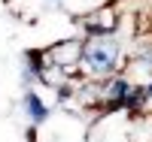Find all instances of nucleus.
Returning <instances> with one entry per match:
<instances>
[{
  "instance_id": "obj_1",
  "label": "nucleus",
  "mask_w": 152,
  "mask_h": 142,
  "mask_svg": "<svg viewBox=\"0 0 152 142\" xmlns=\"http://www.w3.org/2000/svg\"><path fill=\"white\" fill-rule=\"evenodd\" d=\"M125 43L119 40V33L113 36H85V45H82V58H79V73L82 79H107V76L119 73L125 67Z\"/></svg>"
},
{
  "instance_id": "obj_8",
  "label": "nucleus",
  "mask_w": 152,
  "mask_h": 142,
  "mask_svg": "<svg viewBox=\"0 0 152 142\" xmlns=\"http://www.w3.org/2000/svg\"><path fill=\"white\" fill-rule=\"evenodd\" d=\"M113 3H116V0H113Z\"/></svg>"
},
{
  "instance_id": "obj_3",
  "label": "nucleus",
  "mask_w": 152,
  "mask_h": 142,
  "mask_svg": "<svg viewBox=\"0 0 152 142\" xmlns=\"http://www.w3.org/2000/svg\"><path fill=\"white\" fill-rule=\"evenodd\" d=\"M21 112H24V118H28V124L43 127L49 118H52L55 103H46V97L37 91V88H24L21 91Z\"/></svg>"
},
{
  "instance_id": "obj_2",
  "label": "nucleus",
  "mask_w": 152,
  "mask_h": 142,
  "mask_svg": "<svg viewBox=\"0 0 152 142\" xmlns=\"http://www.w3.org/2000/svg\"><path fill=\"white\" fill-rule=\"evenodd\" d=\"M82 45H85V36H67V40H55L52 45L43 48V55L49 63H55L67 73V79L73 82H82V73H79V58H82Z\"/></svg>"
},
{
  "instance_id": "obj_5",
  "label": "nucleus",
  "mask_w": 152,
  "mask_h": 142,
  "mask_svg": "<svg viewBox=\"0 0 152 142\" xmlns=\"http://www.w3.org/2000/svg\"><path fill=\"white\" fill-rule=\"evenodd\" d=\"M43 6L52 9V12H58V9H64V0H43Z\"/></svg>"
},
{
  "instance_id": "obj_7",
  "label": "nucleus",
  "mask_w": 152,
  "mask_h": 142,
  "mask_svg": "<svg viewBox=\"0 0 152 142\" xmlns=\"http://www.w3.org/2000/svg\"><path fill=\"white\" fill-rule=\"evenodd\" d=\"M6 3H15V0H3V6H6Z\"/></svg>"
},
{
  "instance_id": "obj_6",
  "label": "nucleus",
  "mask_w": 152,
  "mask_h": 142,
  "mask_svg": "<svg viewBox=\"0 0 152 142\" xmlns=\"http://www.w3.org/2000/svg\"><path fill=\"white\" fill-rule=\"evenodd\" d=\"M143 91H146V100H152V79L143 82Z\"/></svg>"
},
{
  "instance_id": "obj_4",
  "label": "nucleus",
  "mask_w": 152,
  "mask_h": 142,
  "mask_svg": "<svg viewBox=\"0 0 152 142\" xmlns=\"http://www.w3.org/2000/svg\"><path fill=\"white\" fill-rule=\"evenodd\" d=\"M46 70V55L43 48H28L21 55V88H34L40 82V73Z\"/></svg>"
}]
</instances>
